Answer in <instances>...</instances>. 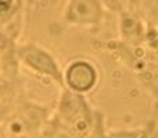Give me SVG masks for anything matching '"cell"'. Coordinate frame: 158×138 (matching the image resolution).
Returning a JSON list of instances; mask_svg holds the SVG:
<instances>
[{
	"label": "cell",
	"instance_id": "6da1fadb",
	"mask_svg": "<svg viewBox=\"0 0 158 138\" xmlns=\"http://www.w3.org/2000/svg\"><path fill=\"white\" fill-rule=\"evenodd\" d=\"M69 75L72 76H79V77H74L69 79V83L74 87H77L79 90H85L92 84L93 80L90 79H85V76H93L92 69L89 68V65H85V64H79V65L74 66L71 70H69Z\"/></svg>",
	"mask_w": 158,
	"mask_h": 138
}]
</instances>
